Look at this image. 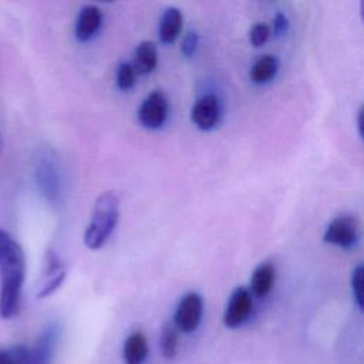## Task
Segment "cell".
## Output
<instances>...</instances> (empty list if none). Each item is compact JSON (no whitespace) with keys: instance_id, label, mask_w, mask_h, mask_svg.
<instances>
[{"instance_id":"1","label":"cell","mask_w":364,"mask_h":364,"mask_svg":"<svg viewBox=\"0 0 364 364\" xmlns=\"http://www.w3.org/2000/svg\"><path fill=\"white\" fill-rule=\"evenodd\" d=\"M26 277V256L20 243L0 228V317H14L20 307Z\"/></svg>"},{"instance_id":"2","label":"cell","mask_w":364,"mask_h":364,"mask_svg":"<svg viewBox=\"0 0 364 364\" xmlns=\"http://www.w3.org/2000/svg\"><path fill=\"white\" fill-rule=\"evenodd\" d=\"M119 216V196L114 191L101 193L95 200L92 219L84 232V243L95 250L101 247L115 229Z\"/></svg>"},{"instance_id":"3","label":"cell","mask_w":364,"mask_h":364,"mask_svg":"<svg viewBox=\"0 0 364 364\" xmlns=\"http://www.w3.org/2000/svg\"><path fill=\"white\" fill-rule=\"evenodd\" d=\"M202 310L203 303L198 293L185 294L176 307L173 326L183 333H192L200 323Z\"/></svg>"},{"instance_id":"4","label":"cell","mask_w":364,"mask_h":364,"mask_svg":"<svg viewBox=\"0 0 364 364\" xmlns=\"http://www.w3.org/2000/svg\"><path fill=\"white\" fill-rule=\"evenodd\" d=\"M358 236V223L354 216L343 215L330 222L324 232V242L340 247H350Z\"/></svg>"},{"instance_id":"5","label":"cell","mask_w":364,"mask_h":364,"mask_svg":"<svg viewBox=\"0 0 364 364\" xmlns=\"http://www.w3.org/2000/svg\"><path fill=\"white\" fill-rule=\"evenodd\" d=\"M252 313V296L246 287H237L225 309L223 323L229 328L242 326Z\"/></svg>"},{"instance_id":"6","label":"cell","mask_w":364,"mask_h":364,"mask_svg":"<svg viewBox=\"0 0 364 364\" xmlns=\"http://www.w3.org/2000/svg\"><path fill=\"white\" fill-rule=\"evenodd\" d=\"M168 114V102L161 91L151 92L141 104L138 109V118L141 124L146 128L161 127Z\"/></svg>"},{"instance_id":"7","label":"cell","mask_w":364,"mask_h":364,"mask_svg":"<svg viewBox=\"0 0 364 364\" xmlns=\"http://www.w3.org/2000/svg\"><path fill=\"white\" fill-rule=\"evenodd\" d=\"M220 104L216 95L208 94L200 97L191 109V119L200 129H210L219 119Z\"/></svg>"},{"instance_id":"8","label":"cell","mask_w":364,"mask_h":364,"mask_svg":"<svg viewBox=\"0 0 364 364\" xmlns=\"http://www.w3.org/2000/svg\"><path fill=\"white\" fill-rule=\"evenodd\" d=\"M57 334L58 333L55 326L47 327L36 344L31 348L27 347V364H50L57 341Z\"/></svg>"},{"instance_id":"9","label":"cell","mask_w":364,"mask_h":364,"mask_svg":"<svg viewBox=\"0 0 364 364\" xmlns=\"http://www.w3.org/2000/svg\"><path fill=\"white\" fill-rule=\"evenodd\" d=\"M101 10L94 6V4H87L84 6L77 17L75 21V37L80 41H85L90 37H92V34L98 30L100 24H101Z\"/></svg>"},{"instance_id":"10","label":"cell","mask_w":364,"mask_h":364,"mask_svg":"<svg viewBox=\"0 0 364 364\" xmlns=\"http://www.w3.org/2000/svg\"><path fill=\"white\" fill-rule=\"evenodd\" d=\"M156 46L154 41H142L138 44L134 60H132V68L135 74H146L151 73L156 65Z\"/></svg>"},{"instance_id":"11","label":"cell","mask_w":364,"mask_h":364,"mask_svg":"<svg viewBox=\"0 0 364 364\" xmlns=\"http://www.w3.org/2000/svg\"><path fill=\"white\" fill-rule=\"evenodd\" d=\"M183 16L179 9L168 7L161 18L159 23V38L162 43H172L178 37L182 28Z\"/></svg>"},{"instance_id":"12","label":"cell","mask_w":364,"mask_h":364,"mask_svg":"<svg viewBox=\"0 0 364 364\" xmlns=\"http://www.w3.org/2000/svg\"><path fill=\"white\" fill-rule=\"evenodd\" d=\"M124 360L127 364H144L148 354V343L142 333L135 331L124 343Z\"/></svg>"},{"instance_id":"13","label":"cell","mask_w":364,"mask_h":364,"mask_svg":"<svg viewBox=\"0 0 364 364\" xmlns=\"http://www.w3.org/2000/svg\"><path fill=\"white\" fill-rule=\"evenodd\" d=\"M274 283V266L272 263H262L252 274L250 289L257 297H264Z\"/></svg>"},{"instance_id":"14","label":"cell","mask_w":364,"mask_h":364,"mask_svg":"<svg viewBox=\"0 0 364 364\" xmlns=\"http://www.w3.org/2000/svg\"><path fill=\"white\" fill-rule=\"evenodd\" d=\"M277 70V60L274 55L270 54H264L262 57H259L255 64L250 68V78L253 80V82L262 84L269 81Z\"/></svg>"},{"instance_id":"15","label":"cell","mask_w":364,"mask_h":364,"mask_svg":"<svg viewBox=\"0 0 364 364\" xmlns=\"http://www.w3.org/2000/svg\"><path fill=\"white\" fill-rule=\"evenodd\" d=\"M161 351H162V355L168 360L173 358L178 353V328L171 323H166L162 328Z\"/></svg>"},{"instance_id":"16","label":"cell","mask_w":364,"mask_h":364,"mask_svg":"<svg viewBox=\"0 0 364 364\" xmlns=\"http://www.w3.org/2000/svg\"><path fill=\"white\" fill-rule=\"evenodd\" d=\"M0 364H27V347L14 346L0 350Z\"/></svg>"},{"instance_id":"17","label":"cell","mask_w":364,"mask_h":364,"mask_svg":"<svg viewBox=\"0 0 364 364\" xmlns=\"http://www.w3.org/2000/svg\"><path fill=\"white\" fill-rule=\"evenodd\" d=\"M135 82V71L129 63H122L117 71V84L121 90H128Z\"/></svg>"},{"instance_id":"18","label":"cell","mask_w":364,"mask_h":364,"mask_svg":"<svg viewBox=\"0 0 364 364\" xmlns=\"http://www.w3.org/2000/svg\"><path fill=\"white\" fill-rule=\"evenodd\" d=\"M351 290L358 309H363V266L358 264L351 274Z\"/></svg>"},{"instance_id":"19","label":"cell","mask_w":364,"mask_h":364,"mask_svg":"<svg viewBox=\"0 0 364 364\" xmlns=\"http://www.w3.org/2000/svg\"><path fill=\"white\" fill-rule=\"evenodd\" d=\"M64 277H65V270H61V272H58L57 274L51 276V277L46 282V284H43V287H41V290L38 291L37 297H38V299H44V297H48L50 294H53V293L61 286Z\"/></svg>"},{"instance_id":"20","label":"cell","mask_w":364,"mask_h":364,"mask_svg":"<svg viewBox=\"0 0 364 364\" xmlns=\"http://www.w3.org/2000/svg\"><path fill=\"white\" fill-rule=\"evenodd\" d=\"M269 36H270V27L267 24H264V23L255 24L252 27V30H250V34H249L252 44L256 46V47L264 44L266 40L269 38Z\"/></svg>"},{"instance_id":"21","label":"cell","mask_w":364,"mask_h":364,"mask_svg":"<svg viewBox=\"0 0 364 364\" xmlns=\"http://www.w3.org/2000/svg\"><path fill=\"white\" fill-rule=\"evenodd\" d=\"M61 270H64V269H63V264H61V260L58 259V256L53 250H47L46 259H44V274L51 277Z\"/></svg>"},{"instance_id":"22","label":"cell","mask_w":364,"mask_h":364,"mask_svg":"<svg viewBox=\"0 0 364 364\" xmlns=\"http://www.w3.org/2000/svg\"><path fill=\"white\" fill-rule=\"evenodd\" d=\"M198 40H199V37H198V33H196V31H189V33L183 37L182 46H181V51L183 53V55L191 57V55L195 53L196 46H198Z\"/></svg>"},{"instance_id":"23","label":"cell","mask_w":364,"mask_h":364,"mask_svg":"<svg viewBox=\"0 0 364 364\" xmlns=\"http://www.w3.org/2000/svg\"><path fill=\"white\" fill-rule=\"evenodd\" d=\"M289 27V21L286 18V16H283L282 13H277L274 20H273V30L276 34H284L287 31Z\"/></svg>"},{"instance_id":"24","label":"cell","mask_w":364,"mask_h":364,"mask_svg":"<svg viewBox=\"0 0 364 364\" xmlns=\"http://www.w3.org/2000/svg\"><path fill=\"white\" fill-rule=\"evenodd\" d=\"M361 118H363V111L360 109V111H358V121H357V125H358V132H360V135H363V121H361Z\"/></svg>"}]
</instances>
